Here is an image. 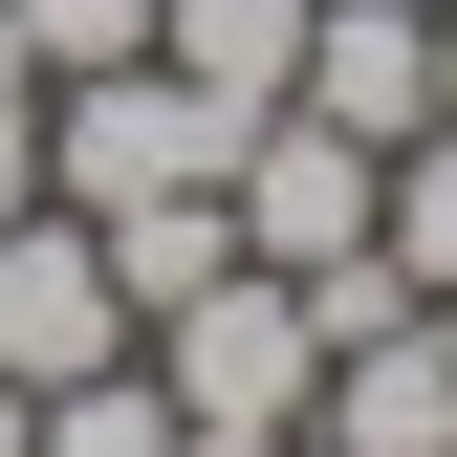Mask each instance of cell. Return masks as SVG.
<instances>
[{
	"label": "cell",
	"mask_w": 457,
	"mask_h": 457,
	"mask_svg": "<svg viewBox=\"0 0 457 457\" xmlns=\"http://www.w3.org/2000/svg\"><path fill=\"white\" fill-rule=\"evenodd\" d=\"M153 392H175V436L196 457H305V392H327V327H305V283L283 262H218L196 305H153L131 327Z\"/></svg>",
	"instance_id": "1"
},
{
	"label": "cell",
	"mask_w": 457,
	"mask_h": 457,
	"mask_svg": "<svg viewBox=\"0 0 457 457\" xmlns=\"http://www.w3.org/2000/svg\"><path fill=\"white\" fill-rule=\"evenodd\" d=\"M240 131H262L240 87H196V66H153V44H131V66H66V87H44V196H66V218L240 196Z\"/></svg>",
	"instance_id": "2"
},
{
	"label": "cell",
	"mask_w": 457,
	"mask_h": 457,
	"mask_svg": "<svg viewBox=\"0 0 457 457\" xmlns=\"http://www.w3.org/2000/svg\"><path fill=\"white\" fill-rule=\"evenodd\" d=\"M131 349V283H109V240L66 196H22L0 218V392H66V370H109Z\"/></svg>",
	"instance_id": "3"
},
{
	"label": "cell",
	"mask_w": 457,
	"mask_h": 457,
	"mask_svg": "<svg viewBox=\"0 0 457 457\" xmlns=\"http://www.w3.org/2000/svg\"><path fill=\"white\" fill-rule=\"evenodd\" d=\"M283 109H327V131H436V0H305V87Z\"/></svg>",
	"instance_id": "4"
},
{
	"label": "cell",
	"mask_w": 457,
	"mask_h": 457,
	"mask_svg": "<svg viewBox=\"0 0 457 457\" xmlns=\"http://www.w3.org/2000/svg\"><path fill=\"white\" fill-rule=\"evenodd\" d=\"M305 436H327V457H457V349H436V305L370 327V349H327Z\"/></svg>",
	"instance_id": "5"
},
{
	"label": "cell",
	"mask_w": 457,
	"mask_h": 457,
	"mask_svg": "<svg viewBox=\"0 0 457 457\" xmlns=\"http://www.w3.org/2000/svg\"><path fill=\"white\" fill-rule=\"evenodd\" d=\"M153 66H196V87L283 109V87H305V0H153Z\"/></svg>",
	"instance_id": "6"
},
{
	"label": "cell",
	"mask_w": 457,
	"mask_h": 457,
	"mask_svg": "<svg viewBox=\"0 0 457 457\" xmlns=\"http://www.w3.org/2000/svg\"><path fill=\"white\" fill-rule=\"evenodd\" d=\"M87 240H109V283H131V327H153V305H196V283L240 262V196H131V218H87Z\"/></svg>",
	"instance_id": "7"
},
{
	"label": "cell",
	"mask_w": 457,
	"mask_h": 457,
	"mask_svg": "<svg viewBox=\"0 0 457 457\" xmlns=\"http://www.w3.org/2000/svg\"><path fill=\"white\" fill-rule=\"evenodd\" d=\"M370 262L414 283V305L457 283V109H436V131H392V175H370Z\"/></svg>",
	"instance_id": "8"
},
{
	"label": "cell",
	"mask_w": 457,
	"mask_h": 457,
	"mask_svg": "<svg viewBox=\"0 0 457 457\" xmlns=\"http://www.w3.org/2000/svg\"><path fill=\"white\" fill-rule=\"evenodd\" d=\"M44 457H196V436H175V392H153V349H109V370L44 392Z\"/></svg>",
	"instance_id": "9"
},
{
	"label": "cell",
	"mask_w": 457,
	"mask_h": 457,
	"mask_svg": "<svg viewBox=\"0 0 457 457\" xmlns=\"http://www.w3.org/2000/svg\"><path fill=\"white\" fill-rule=\"evenodd\" d=\"M131 44H153V0H22V66L44 87H66V66H131Z\"/></svg>",
	"instance_id": "10"
},
{
	"label": "cell",
	"mask_w": 457,
	"mask_h": 457,
	"mask_svg": "<svg viewBox=\"0 0 457 457\" xmlns=\"http://www.w3.org/2000/svg\"><path fill=\"white\" fill-rule=\"evenodd\" d=\"M0 457H44V392H0Z\"/></svg>",
	"instance_id": "11"
},
{
	"label": "cell",
	"mask_w": 457,
	"mask_h": 457,
	"mask_svg": "<svg viewBox=\"0 0 457 457\" xmlns=\"http://www.w3.org/2000/svg\"><path fill=\"white\" fill-rule=\"evenodd\" d=\"M436 109H457V0H436Z\"/></svg>",
	"instance_id": "12"
},
{
	"label": "cell",
	"mask_w": 457,
	"mask_h": 457,
	"mask_svg": "<svg viewBox=\"0 0 457 457\" xmlns=\"http://www.w3.org/2000/svg\"><path fill=\"white\" fill-rule=\"evenodd\" d=\"M436 349H457V283H436Z\"/></svg>",
	"instance_id": "13"
},
{
	"label": "cell",
	"mask_w": 457,
	"mask_h": 457,
	"mask_svg": "<svg viewBox=\"0 0 457 457\" xmlns=\"http://www.w3.org/2000/svg\"><path fill=\"white\" fill-rule=\"evenodd\" d=\"M305 457H327V436H305Z\"/></svg>",
	"instance_id": "14"
}]
</instances>
